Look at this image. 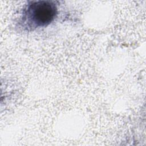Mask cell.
<instances>
[{"label": "cell", "mask_w": 146, "mask_h": 146, "mask_svg": "<svg viewBox=\"0 0 146 146\" xmlns=\"http://www.w3.org/2000/svg\"><path fill=\"white\" fill-rule=\"evenodd\" d=\"M57 3L50 0L28 2L18 18L17 28L21 31L31 32L47 27L57 18Z\"/></svg>", "instance_id": "cell-1"}]
</instances>
